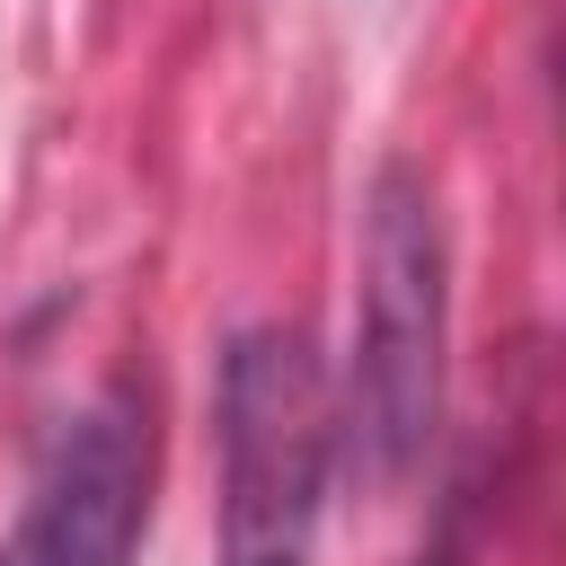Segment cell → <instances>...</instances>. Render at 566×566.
<instances>
[{
  "label": "cell",
  "mask_w": 566,
  "mask_h": 566,
  "mask_svg": "<svg viewBox=\"0 0 566 566\" xmlns=\"http://www.w3.org/2000/svg\"><path fill=\"white\" fill-rule=\"evenodd\" d=\"M336 478V389L301 327L221 345V566H310Z\"/></svg>",
  "instance_id": "obj_2"
},
{
  "label": "cell",
  "mask_w": 566,
  "mask_h": 566,
  "mask_svg": "<svg viewBox=\"0 0 566 566\" xmlns=\"http://www.w3.org/2000/svg\"><path fill=\"white\" fill-rule=\"evenodd\" d=\"M150 531V398H88L35 460L18 522L0 531V566H133Z\"/></svg>",
  "instance_id": "obj_3"
},
{
  "label": "cell",
  "mask_w": 566,
  "mask_h": 566,
  "mask_svg": "<svg viewBox=\"0 0 566 566\" xmlns=\"http://www.w3.org/2000/svg\"><path fill=\"white\" fill-rule=\"evenodd\" d=\"M451 380V239L424 168L389 159L363 203V283H354V363L336 389V460L398 495L442 433Z\"/></svg>",
  "instance_id": "obj_1"
},
{
  "label": "cell",
  "mask_w": 566,
  "mask_h": 566,
  "mask_svg": "<svg viewBox=\"0 0 566 566\" xmlns=\"http://www.w3.org/2000/svg\"><path fill=\"white\" fill-rule=\"evenodd\" d=\"M416 566H460V539H451V531H442V539H433V548H424V557H416Z\"/></svg>",
  "instance_id": "obj_4"
}]
</instances>
